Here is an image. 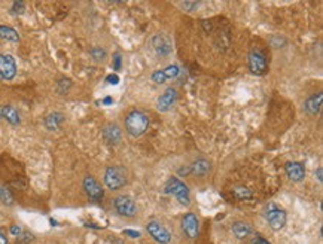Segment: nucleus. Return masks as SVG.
<instances>
[{
  "instance_id": "3",
  "label": "nucleus",
  "mask_w": 323,
  "mask_h": 244,
  "mask_svg": "<svg viewBox=\"0 0 323 244\" xmlns=\"http://www.w3.org/2000/svg\"><path fill=\"white\" fill-rule=\"evenodd\" d=\"M105 183L110 191H118L127 183V170L121 166H110L105 171Z\"/></svg>"
},
{
  "instance_id": "2",
  "label": "nucleus",
  "mask_w": 323,
  "mask_h": 244,
  "mask_svg": "<svg viewBox=\"0 0 323 244\" xmlns=\"http://www.w3.org/2000/svg\"><path fill=\"white\" fill-rule=\"evenodd\" d=\"M164 194L171 195L177 199L182 206H189L191 204V195H189V189L182 180H179L177 177H170L166 186H164Z\"/></svg>"
},
{
  "instance_id": "11",
  "label": "nucleus",
  "mask_w": 323,
  "mask_h": 244,
  "mask_svg": "<svg viewBox=\"0 0 323 244\" xmlns=\"http://www.w3.org/2000/svg\"><path fill=\"white\" fill-rule=\"evenodd\" d=\"M177 101V91L174 88H167L156 100V109L159 112H169Z\"/></svg>"
},
{
  "instance_id": "17",
  "label": "nucleus",
  "mask_w": 323,
  "mask_h": 244,
  "mask_svg": "<svg viewBox=\"0 0 323 244\" xmlns=\"http://www.w3.org/2000/svg\"><path fill=\"white\" fill-rule=\"evenodd\" d=\"M322 100L323 95L320 92L319 94H314L310 98H307V101L304 105V109H306V112H307L308 115H317L319 113L320 106H322Z\"/></svg>"
},
{
  "instance_id": "18",
  "label": "nucleus",
  "mask_w": 323,
  "mask_h": 244,
  "mask_svg": "<svg viewBox=\"0 0 323 244\" xmlns=\"http://www.w3.org/2000/svg\"><path fill=\"white\" fill-rule=\"evenodd\" d=\"M232 232L238 240H245L252 234V227L245 220H237L232 223Z\"/></svg>"
},
{
  "instance_id": "33",
  "label": "nucleus",
  "mask_w": 323,
  "mask_h": 244,
  "mask_svg": "<svg viewBox=\"0 0 323 244\" xmlns=\"http://www.w3.org/2000/svg\"><path fill=\"white\" fill-rule=\"evenodd\" d=\"M317 179H319V182H322V168L317 170Z\"/></svg>"
},
{
  "instance_id": "12",
  "label": "nucleus",
  "mask_w": 323,
  "mask_h": 244,
  "mask_svg": "<svg viewBox=\"0 0 323 244\" xmlns=\"http://www.w3.org/2000/svg\"><path fill=\"white\" fill-rule=\"evenodd\" d=\"M102 136L105 138V141L108 145H118L121 141V137H123V133H121V128L118 124H108L103 127V131H102Z\"/></svg>"
},
{
  "instance_id": "20",
  "label": "nucleus",
  "mask_w": 323,
  "mask_h": 244,
  "mask_svg": "<svg viewBox=\"0 0 323 244\" xmlns=\"http://www.w3.org/2000/svg\"><path fill=\"white\" fill-rule=\"evenodd\" d=\"M63 115L62 113H51V115H48L45 119V127L48 130H51V131H55V130H58L60 128V125L63 124Z\"/></svg>"
},
{
  "instance_id": "32",
  "label": "nucleus",
  "mask_w": 323,
  "mask_h": 244,
  "mask_svg": "<svg viewBox=\"0 0 323 244\" xmlns=\"http://www.w3.org/2000/svg\"><path fill=\"white\" fill-rule=\"evenodd\" d=\"M118 76H113V75H110V76H108V82L109 84H118Z\"/></svg>"
},
{
  "instance_id": "19",
  "label": "nucleus",
  "mask_w": 323,
  "mask_h": 244,
  "mask_svg": "<svg viewBox=\"0 0 323 244\" xmlns=\"http://www.w3.org/2000/svg\"><path fill=\"white\" fill-rule=\"evenodd\" d=\"M0 118H3L5 121H8L9 124H12V125L19 124V113H18V110H16L15 107L9 106V105L0 106Z\"/></svg>"
},
{
  "instance_id": "21",
  "label": "nucleus",
  "mask_w": 323,
  "mask_h": 244,
  "mask_svg": "<svg viewBox=\"0 0 323 244\" xmlns=\"http://www.w3.org/2000/svg\"><path fill=\"white\" fill-rule=\"evenodd\" d=\"M0 37L3 40H8V42H18L19 40L18 33L8 26H0Z\"/></svg>"
},
{
  "instance_id": "29",
  "label": "nucleus",
  "mask_w": 323,
  "mask_h": 244,
  "mask_svg": "<svg viewBox=\"0 0 323 244\" xmlns=\"http://www.w3.org/2000/svg\"><path fill=\"white\" fill-rule=\"evenodd\" d=\"M11 234H14L15 237H19V234H21V228H19L18 225H14V227H11Z\"/></svg>"
},
{
  "instance_id": "7",
  "label": "nucleus",
  "mask_w": 323,
  "mask_h": 244,
  "mask_svg": "<svg viewBox=\"0 0 323 244\" xmlns=\"http://www.w3.org/2000/svg\"><path fill=\"white\" fill-rule=\"evenodd\" d=\"M146 231L158 244H170L171 241L170 231L158 220H149L146 223Z\"/></svg>"
},
{
  "instance_id": "1",
  "label": "nucleus",
  "mask_w": 323,
  "mask_h": 244,
  "mask_svg": "<svg viewBox=\"0 0 323 244\" xmlns=\"http://www.w3.org/2000/svg\"><path fill=\"white\" fill-rule=\"evenodd\" d=\"M148 127H149V119L142 110H133L125 116V130L133 137L143 136Z\"/></svg>"
},
{
  "instance_id": "13",
  "label": "nucleus",
  "mask_w": 323,
  "mask_h": 244,
  "mask_svg": "<svg viewBox=\"0 0 323 244\" xmlns=\"http://www.w3.org/2000/svg\"><path fill=\"white\" fill-rule=\"evenodd\" d=\"M209 171H210V162L201 158V159H197L195 162H192L188 168H182L180 174L185 173V174H194L198 177H204Z\"/></svg>"
},
{
  "instance_id": "26",
  "label": "nucleus",
  "mask_w": 323,
  "mask_h": 244,
  "mask_svg": "<svg viewBox=\"0 0 323 244\" xmlns=\"http://www.w3.org/2000/svg\"><path fill=\"white\" fill-rule=\"evenodd\" d=\"M24 11V3L23 2H15L12 6V14H23Z\"/></svg>"
},
{
  "instance_id": "9",
  "label": "nucleus",
  "mask_w": 323,
  "mask_h": 244,
  "mask_svg": "<svg viewBox=\"0 0 323 244\" xmlns=\"http://www.w3.org/2000/svg\"><path fill=\"white\" fill-rule=\"evenodd\" d=\"M16 75V64L12 55L0 54V77L5 80H11Z\"/></svg>"
},
{
  "instance_id": "28",
  "label": "nucleus",
  "mask_w": 323,
  "mask_h": 244,
  "mask_svg": "<svg viewBox=\"0 0 323 244\" xmlns=\"http://www.w3.org/2000/svg\"><path fill=\"white\" fill-rule=\"evenodd\" d=\"M127 235H131V238H138L140 237V232H137V231H131V229H125L124 231Z\"/></svg>"
},
{
  "instance_id": "30",
  "label": "nucleus",
  "mask_w": 323,
  "mask_h": 244,
  "mask_svg": "<svg viewBox=\"0 0 323 244\" xmlns=\"http://www.w3.org/2000/svg\"><path fill=\"white\" fill-rule=\"evenodd\" d=\"M119 67H121V55L116 54L115 55V70H119Z\"/></svg>"
},
{
  "instance_id": "24",
  "label": "nucleus",
  "mask_w": 323,
  "mask_h": 244,
  "mask_svg": "<svg viewBox=\"0 0 323 244\" xmlns=\"http://www.w3.org/2000/svg\"><path fill=\"white\" fill-rule=\"evenodd\" d=\"M91 55H92V58H95V60H103V58H105V55H106V52H105V49H102V48L95 46V48H92L91 49Z\"/></svg>"
},
{
  "instance_id": "16",
  "label": "nucleus",
  "mask_w": 323,
  "mask_h": 244,
  "mask_svg": "<svg viewBox=\"0 0 323 244\" xmlns=\"http://www.w3.org/2000/svg\"><path fill=\"white\" fill-rule=\"evenodd\" d=\"M152 46L156 51L158 55L164 57V55H169L171 52V42L170 39L166 36V34H156L152 39Z\"/></svg>"
},
{
  "instance_id": "31",
  "label": "nucleus",
  "mask_w": 323,
  "mask_h": 244,
  "mask_svg": "<svg viewBox=\"0 0 323 244\" xmlns=\"http://www.w3.org/2000/svg\"><path fill=\"white\" fill-rule=\"evenodd\" d=\"M0 244H8V238H6V235L2 229H0Z\"/></svg>"
},
{
  "instance_id": "5",
  "label": "nucleus",
  "mask_w": 323,
  "mask_h": 244,
  "mask_svg": "<svg viewBox=\"0 0 323 244\" xmlns=\"http://www.w3.org/2000/svg\"><path fill=\"white\" fill-rule=\"evenodd\" d=\"M113 207L116 210V213L127 219H133L137 214V206L134 202V199L128 195H119L113 199Z\"/></svg>"
},
{
  "instance_id": "27",
  "label": "nucleus",
  "mask_w": 323,
  "mask_h": 244,
  "mask_svg": "<svg viewBox=\"0 0 323 244\" xmlns=\"http://www.w3.org/2000/svg\"><path fill=\"white\" fill-rule=\"evenodd\" d=\"M249 244H271V243H268L265 238H262L261 235H256V237H253V238L249 241Z\"/></svg>"
},
{
  "instance_id": "6",
  "label": "nucleus",
  "mask_w": 323,
  "mask_h": 244,
  "mask_svg": "<svg viewBox=\"0 0 323 244\" xmlns=\"http://www.w3.org/2000/svg\"><path fill=\"white\" fill-rule=\"evenodd\" d=\"M265 219L274 231H280L286 225V212L274 204H270L265 210Z\"/></svg>"
},
{
  "instance_id": "22",
  "label": "nucleus",
  "mask_w": 323,
  "mask_h": 244,
  "mask_svg": "<svg viewBox=\"0 0 323 244\" xmlns=\"http://www.w3.org/2000/svg\"><path fill=\"white\" fill-rule=\"evenodd\" d=\"M234 195L237 199H249L252 198V192L247 189V188H235L234 191Z\"/></svg>"
},
{
  "instance_id": "25",
  "label": "nucleus",
  "mask_w": 323,
  "mask_h": 244,
  "mask_svg": "<svg viewBox=\"0 0 323 244\" xmlns=\"http://www.w3.org/2000/svg\"><path fill=\"white\" fill-rule=\"evenodd\" d=\"M180 6H182L184 9H186L188 12H191V11H194V9L198 8V3H197V2H182Z\"/></svg>"
},
{
  "instance_id": "10",
  "label": "nucleus",
  "mask_w": 323,
  "mask_h": 244,
  "mask_svg": "<svg viewBox=\"0 0 323 244\" xmlns=\"http://www.w3.org/2000/svg\"><path fill=\"white\" fill-rule=\"evenodd\" d=\"M82 186H84L85 194L88 195V198L91 199V201H100V199L103 198V195H105L102 185L97 182L92 176H87V177L84 179Z\"/></svg>"
},
{
  "instance_id": "15",
  "label": "nucleus",
  "mask_w": 323,
  "mask_h": 244,
  "mask_svg": "<svg viewBox=\"0 0 323 244\" xmlns=\"http://www.w3.org/2000/svg\"><path fill=\"white\" fill-rule=\"evenodd\" d=\"M285 171L292 182H302L306 177V168L301 162H288L285 166Z\"/></svg>"
},
{
  "instance_id": "4",
  "label": "nucleus",
  "mask_w": 323,
  "mask_h": 244,
  "mask_svg": "<svg viewBox=\"0 0 323 244\" xmlns=\"http://www.w3.org/2000/svg\"><path fill=\"white\" fill-rule=\"evenodd\" d=\"M249 69L253 75L262 76L268 72V61L261 49L255 48L249 54Z\"/></svg>"
},
{
  "instance_id": "23",
  "label": "nucleus",
  "mask_w": 323,
  "mask_h": 244,
  "mask_svg": "<svg viewBox=\"0 0 323 244\" xmlns=\"http://www.w3.org/2000/svg\"><path fill=\"white\" fill-rule=\"evenodd\" d=\"M0 199H2L5 204H8V206H11V204L14 202V197H12L11 191L6 189V188H0Z\"/></svg>"
},
{
  "instance_id": "14",
  "label": "nucleus",
  "mask_w": 323,
  "mask_h": 244,
  "mask_svg": "<svg viewBox=\"0 0 323 244\" xmlns=\"http://www.w3.org/2000/svg\"><path fill=\"white\" fill-rule=\"evenodd\" d=\"M179 73H180L179 66H169L163 70H156L155 73H152V80L156 84H164L166 80L179 76Z\"/></svg>"
},
{
  "instance_id": "8",
  "label": "nucleus",
  "mask_w": 323,
  "mask_h": 244,
  "mask_svg": "<svg viewBox=\"0 0 323 244\" xmlns=\"http://www.w3.org/2000/svg\"><path fill=\"white\" fill-rule=\"evenodd\" d=\"M182 232L189 240H195L200 232V220L194 213H186L182 219Z\"/></svg>"
}]
</instances>
